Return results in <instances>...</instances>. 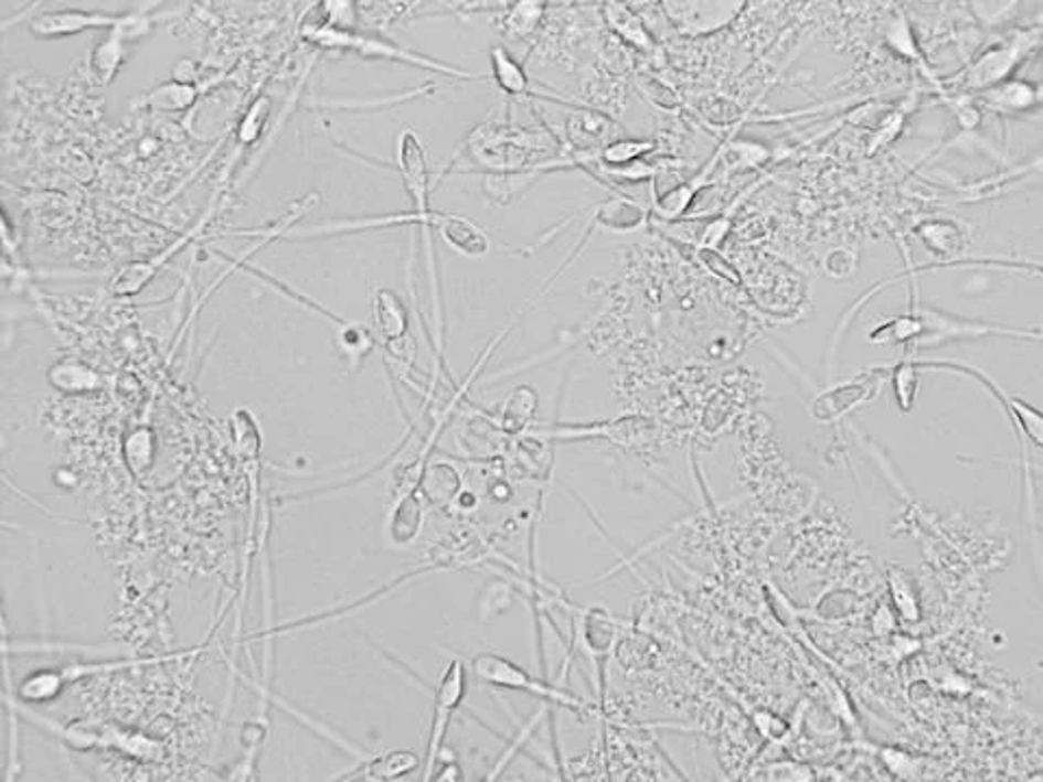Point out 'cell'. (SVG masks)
<instances>
[{"instance_id": "4fadbf2b", "label": "cell", "mask_w": 1043, "mask_h": 782, "mask_svg": "<svg viewBox=\"0 0 1043 782\" xmlns=\"http://www.w3.org/2000/svg\"><path fill=\"white\" fill-rule=\"evenodd\" d=\"M1024 42H1029V35L1015 42H1000L991 49H987L964 76L957 81V87L964 92H985L1002 81H1009L1011 72L1015 71L1022 64L1024 57Z\"/></svg>"}, {"instance_id": "ac0fdd59", "label": "cell", "mask_w": 1043, "mask_h": 782, "mask_svg": "<svg viewBox=\"0 0 1043 782\" xmlns=\"http://www.w3.org/2000/svg\"><path fill=\"white\" fill-rule=\"evenodd\" d=\"M46 381L55 392L72 394V396L92 394L103 387L100 374L87 363L76 361V358H62L53 363L46 372Z\"/></svg>"}, {"instance_id": "e575fe53", "label": "cell", "mask_w": 1043, "mask_h": 782, "mask_svg": "<svg viewBox=\"0 0 1043 782\" xmlns=\"http://www.w3.org/2000/svg\"><path fill=\"white\" fill-rule=\"evenodd\" d=\"M479 607H481L483 620H496L500 613H504V611L511 607V591H509V587L502 585V582L489 585L486 591H483V598H481Z\"/></svg>"}, {"instance_id": "ba28073f", "label": "cell", "mask_w": 1043, "mask_h": 782, "mask_svg": "<svg viewBox=\"0 0 1043 782\" xmlns=\"http://www.w3.org/2000/svg\"><path fill=\"white\" fill-rule=\"evenodd\" d=\"M152 29V22L146 13H125L120 24L111 29L103 40L96 42L89 55V78L98 87H107L116 81L129 57V44L146 35Z\"/></svg>"}, {"instance_id": "e0dca14e", "label": "cell", "mask_w": 1043, "mask_h": 782, "mask_svg": "<svg viewBox=\"0 0 1043 782\" xmlns=\"http://www.w3.org/2000/svg\"><path fill=\"white\" fill-rule=\"evenodd\" d=\"M489 68H491V78L496 87L511 96V98H542L531 89V78L524 71V66L504 49V46H493L489 51Z\"/></svg>"}, {"instance_id": "3957f363", "label": "cell", "mask_w": 1043, "mask_h": 782, "mask_svg": "<svg viewBox=\"0 0 1043 782\" xmlns=\"http://www.w3.org/2000/svg\"><path fill=\"white\" fill-rule=\"evenodd\" d=\"M468 157L493 170V174L502 172H526L529 154L535 150L533 138L522 129H507L500 125H483L475 129L468 138Z\"/></svg>"}, {"instance_id": "d6a6232c", "label": "cell", "mask_w": 1043, "mask_h": 782, "mask_svg": "<svg viewBox=\"0 0 1043 782\" xmlns=\"http://www.w3.org/2000/svg\"><path fill=\"white\" fill-rule=\"evenodd\" d=\"M690 250L694 253L698 264H700L704 270L713 272L715 277H722V279L731 281V283H742V277H739L737 268H735L717 248H702V246H692V244H690Z\"/></svg>"}, {"instance_id": "7402d4cb", "label": "cell", "mask_w": 1043, "mask_h": 782, "mask_svg": "<svg viewBox=\"0 0 1043 782\" xmlns=\"http://www.w3.org/2000/svg\"><path fill=\"white\" fill-rule=\"evenodd\" d=\"M422 522H424V513H422V502L417 499L416 492L403 494L396 502V506L392 508V515L387 522L392 542L398 546L414 544L422 531Z\"/></svg>"}, {"instance_id": "603a6c76", "label": "cell", "mask_w": 1043, "mask_h": 782, "mask_svg": "<svg viewBox=\"0 0 1043 782\" xmlns=\"http://www.w3.org/2000/svg\"><path fill=\"white\" fill-rule=\"evenodd\" d=\"M66 676L62 669H53V667H44V669H38L33 674H29L15 689V698L18 703L22 705H44V703H51L55 700L64 685H66Z\"/></svg>"}, {"instance_id": "cb8c5ba5", "label": "cell", "mask_w": 1043, "mask_h": 782, "mask_svg": "<svg viewBox=\"0 0 1043 782\" xmlns=\"http://www.w3.org/2000/svg\"><path fill=\"white\" fill-rule=\"evenodd\" d=\"M376 340L374 333L363 329L361 324L352 322H342L338 324V335H336V351L340 358L348 365V369H359L361 363L374 351Z\"/></svg>"}, {"instance_id": "7a4b0ae2", "label": "cell", "mask_w": 1043, "mask_h": 782, "mask_svg": "<svg viewBox=\"0 0 1043 782\" xmlns=\"http://www.w3.org/2000/svg\"><path fill=\"white\" fill-rule=\"evenodd\" d=\"M300 35L316 44V46H322V49H340V51H350L359 57H365V60H385V62H398V64H407V66H414V68H424V71L437 72V74H448V76H459V78H472V74L468 72L459 71V68H453V66H446L441 62H435V60H428V57H422V55H416L403 46H396L383 38H376V35H363V33H354V31H344V29H333V26H327V24H313V22H305L302 29H300Z\"/></svg>"}, {"instance_id": "ffe728a7", "label": "cell", "mask_w": 1043, "mask_h": 782, "mask_svg": "<svg viewBox=\"0 0 1043 782\" xmlns=\"http://www.w3.org/2000/svg\"><path fill=\"white\" fill-rule=\"evenodd\" d=\"M228 432H231L233 448H235L237 457L244 461V465L257 468L259 457H262L264 437H262V428H259L257 418L253 416V411L246 409V407H237L228 418Z\"/></svg>"}, {"instance_id": "7c38bea8", "label": "cell", "mask_w": 1043, "mask_h": 782, "mask_svg": "<svg viewBox=\"0 0 1043 782\" xmlns=\"http://www.w3.org/2000/svg\"><path fill=\"white\" fill-rule=\"evenodd\" d=\"M123 15L87 9H53L42 11L29 22V33L38 40H62L74 38L85 31H111L120 24Z\"/></svg>"}, {"instance_id": "30bf717a", "label": "cell", "mask_w": 1043, "mask_h": 782, "mask_svg": "<svg viewBox=\"0 0 1043 782\" xmlns=\"http://www.w3.org/2000/svg\"><path fill=\"white\" fill-rule=\"evenodd\" d=\"M396 170L401 181L412 199V212L417 215L435 214L430 199H433V179L428 170V159L424 143L419 142L412 129H405L396 146Z\"/></svg>"}, {"instance_id": "44dd1931", "label": "cell", "mask_w": 1043, "mask_h": 782, "mask_svg": "<svg viewBox=\"0 0 1043 782\" xmlns=\"http://www.w3.org/2000/svg\"><path fill=\"white\" fill-rule=\"evenodd\" d=\"M419 768V757L412 750H392L385 754H376L372 759H363V765L356 770L368 781H398L414 774Z\"/></svg>"}, {"instance_id": "4316f807", "label": "cell", "mask_w": 1043, "mask_h": 782, "mask_svg": "<svg viewBox=\"0 0 1043 782\" xmlns=\"http://www.w3.org/2000/svg\"><path fill=\"white\" fill-rule=\"evenodd\" d=\"M657 143L652 140H635V138H620L614 142L607 143L600 148V152L594 154V163H598L600 170H611V168H625L628 163H635L643 159V154L652 152Z\"/></svg>"}, {"instance_id": "484cf974", "label": "cell", "mask_w": 1043, "mask_h": 782, "mask_svg": "<svg viewBox=\"0 0 1043 782\" xmlns=\"http://www.w3.org/2000/svg\"><path fill=\"white\" fill-rule=\"evenodd\" d=\"M917 237L933 255H952L964 248V235L952 219H926L917 228Z\"/></svg>"}, {"instance_id": "2e32d148", "label": "cell", "mask_w": 1043, "mask_h": 782, "mask_svg": "<svg viewBox=\"0 0 1043 782\" xmlns=\"http://www.w3.org/2000/svg\"><path fill=\"white\" fill-rule=\"evenodd\" d=\"M199 87L194 83H183L177 78L163 81L148 89L141 98L134 103V109H148L157 114H181L194 107L199 100Z\"/></svg>"}, {"instance_id": "8992f818", "label": "cell", "mask_w": 1043, "mask_h": 782, "mask_svg": "<svg viewBox=\"0 0 1043 782\" xmlns=\"http://www.w3.org/2000/svg\"><path fill=\"white\" fill-rule=\"evenodd\" d=\"M466 689H468L466 663L459 658L448 661L433 692V719H430V732H428V743H426V768H424L426 781H430L435 774V765L439 763V754L444 750V739H446L450 719L459 709V705L464 703Z\"/></svg>"}, {"instance_id": "9a60e30c", "label": "cell", "mask_w": 1043, "mask_h": 782, "mask_svg": "<svg viewBox=\"0 0 1043 782\" xmlns=\"http://www.w3.org/2000/svg\"><path fill=\"white\" fill-rule=\"evenodd\" d=\"M978 96L998 116H1018V114L1037 111L1040 103H1042L1040 85L1033 83V81H1026V78L1002 81V83L980 92Z\"/></svg>"}, {"instance_id": "836d02e7", "label": "cell", "mask_w": 1043, "mask_h": 782, "mask_svg": "<svg viewBox=\"0 0 1043 782\" xmlns=\"http://www.w3.org/2000/svg\"><path fill=\"white\" fill-rule=\"evenodd\" d=\"M892 596H894V602H896L904 620H908V622L919 620V602H917V596L913 593V582L904 574L894 571V576H892Z\"/></svg>"}, {"instance_id": "d590c367", "label": "cell", "mask_w": 1043, "mask_h": 782, "mask_svg": "<svg viewBox=\"0 0 1043 782\" xmlns=\"http://www.w3.org/2000/svg\"><path fill=\"white\" fill-rule=\"evenodd\" d=\"M641 78H643V81H639L641 89L654 105H659L661 109H677L679 107V96L668 85H663L661 81H657L652 76H641Z\"/></svg>"}, {"instance_id": "8d00e7d4", "label": "cell", "mask_w": 1043, "mask_h": 782, "mask_svg": "<svg viewBox=\"0 0 1043 782\" xmlns=\"http://www.w3.org/2000/svg\"><path fill=\"white\" fill-rule=\"evenodd\" d=\"M430 781H464V776H461V768L455 763V759H448V761H446V765H444L441 770H437V772L433 774V779H430Z\"/></svg>"}, {"instance_id": "52a82bcc", "label": "cell", "mask_w": 1043, "mask_h": 782, "mask_svg": "<svg viewBox=\"0 0 1043 782\" xmlns=\"http://www.w3.org/2000/svg\"><path fill=\"white\" fill-rule=\"evenodd\" d=\"M885 381H887V372L881 365L859 372L854 378L841 381L833 387L824 389L822 394H818L809 405V414L820 425H827V427L834 425L841 418H845L850 411L863 405H870L881 394V387Z\"/></svg>"}, {"instance_id": "8fae6325", "label": "cell", "mask_w": 1043, "mask_h": 782, "mask_svg": "<svg viewBox=\"0 0 1043 782\" xmlns=\"http://www.w3.org/2000/svg\"><path fill=\"white\" fill-rule=\"evenodd\" d=\"M211 222V212L203 215L188 233H183L177 242H172L168 248H163L161 253H157L155 257L150 259H141V261H129L125 266H120L116 270V275L109 279V291L118 298H134L141 293L148 285L152 283V279L159 275V270L179 253L183 250L190 242L196 239V235L205 228V224Z\"/></svg>"}, {"instance_id": "d4e9b609", "label": "cell", "mask_w": 1043, "mask_h": 782, "mask_svg": "<svg viewBox=\"0 0 1043 782\" xmlns=\"http://www.w3.org/2000/svg\"><path fill=\"white\" fill-rule=\"evenodd\" d=\"M605 15H607V22L611 24V29L630 46H635L639 51H652L654 49V40L648 33L646 24L626 4H618V2L605 4Z\"/></svg>"}, {"instance_id": "5b68a950", "label": "cell", "mask_w": 1043, "mask_h": 782, "mask_svg": "<svg viewBox=\"0 0 1043 782\" xmlns=\"http://www.w3.org/2000/svg\"><path fill=\"white\" fill-rule=\"evenodd\" d=\"M913 361V365L924 372V369H937V372H952V374H959V376H968V378H976L998 403L1000 407L1009 414V418L1013 420L1015 425V430H1018V439H1020V452H1022V459H1026V452H1024V446L1022 441H1031L1035 448H1042V416L1035 407L1026 405L1024 400L1020 398H1013L1009 396L993 378H989L982 369L973 367V365H966V363H957V361H930V358H917V356H908Z\"/></svg>"}, {"instance_id": "83f0119b", "label": "cell", "mask_w": 1043, "mask_h": 782, "mask_svg": "<svg viewBox=\"0 0 1043 782\" xmlns=\"http://www.w3.org/2000/svg\"><path fill=\"white\" fill-rule=\"evenodd\" d=\"M887 372V381L892 383L898 409L903 414H908L917 400V389H919V369L913 365L911 358H903L890 365H881Z\"/></svg>"}, {"instance_id": "9c48e42d", "label": "cell", "mask_w": 1043, "mask_h": 782, "mask_svg": "<svg viewBox=\"0 0 1043 782\" xmlns=\"http://www.w3.org/2000/svg\"><path fill=\"white\" fill-rule=\"evenodd\" d=\"M372 329L374 340H381L385 351L405 363L414 356L409 338V311L403 298L392 289H376L372 298Z\"/></svg>"}, {"instance_id": "1f68e13d", "label": "cell", "mask_w": 1043, "mask_h": 782, "mask_svg": "<svg viewBox=\"0 0 1043 782\" xmlns=\"http://www.w3.org/2000/svg\"><path fill=\"white\" fill-rule=\"evenodd\" d=\"M544 2H535V0H524V2H515L509 13H507V31L515 38H526L529 33H533L538 26H540V18L544 13Z\"/></svg>"}, {"instance_id": "f1b7e54d", "label": "cell", "mask_w": 1043, "mask_h": 782, "mask_svg": "<svg viewBox=\"0 0 1043 782\" xmlns=\"http://www.w3.org/2000/svg\"><path fill=\"white\" fill-rule=\"evenodd\" d=\"M535 405H538L535 392L531 387H518L504 405L502 420H500L502 430L509 435H518L520 430L529 427L531 420L535 418Z\"/></svg>"}, {"instance_id": "277c9868", "label": "cell", "mask_w": 1043, "mask_h": 782, "mask_svg": "<svg viewBox=\"0 0 1043 782\" xmlns=\"http://www.w3.org/2000/svg\"><path fill=\"white\" fill-rule=\"evenodd\" d=\"M470 672L472 676L487 687L493 689H504V692H522L531 694L535 698H542L551 705H565L570 709H578V703L556 689L553 685L533 678L526 669H522L518 663L511 658L496 654V652H481L470 661Z\"/></svg>"}, {"instance_id": "4dcf8cb0", "label": "cell", "mask_w": 1043, "mask_h": 782, "mask_svg": "<svg viewBox=\"0 0 1043 782\" xmlns=\"http://www.w3.org/2000/svg\"><path fill=\"white\" fill-rule=\"evenodd\" d=\"M270 114H273V100L268 96H257L248 105L244 118L240 120V125L235 129L237 142L242 146H253V143L259 142V138L264 136V131L268 127Z\"/></svg>"}, {"instance_id": "f546056e", "label": "cell", "mask_w": 1043, "mask_h": 782, "mask_svg": "<svg viewBox=\"0 0 1043 782\" xmlns=\"http://www.w3.org/2000/svg\"><path fill=\"white\" fill-rule=\"evenodd\" d=\"M123 454H125L127 468L136 476L146 474L152 468V459H155V435H152V430L150 428H136L134 432H129L127 439H125V446H123Z\"/></svg>"}, {"instance_id": "6da1fadb", "label": "cell", "mask_w": 1043, "mask_h": 782, "mask_svg": "<svg viewBox=\"0 0 1043 782\" xmlns=\"http://www.w3.org/2000/svg\"><path fill=\"white\" fill-rule=\"evenodd\" d=\"M904 315L911 324V346L915 351L937 349L952 342H972V340L976 342L985 338H1007V335L1020 338V340L1033 335L1035 340H1040V329L1029 331V329L1007 326L1000 322L972 320V318H964V315L937 309L922 300H915Z\"/></svg>"}, {"instance_id": "d6986e66", "label": "cell", "mask_w": 1043, "mask_h": 782, "mask_svg": "<svg viewBox=\"0 0 1043 782\" xmlns=\"http://www.w3.org/2000/svg\"><path fill=\"white\" fill-rule=\"evenodd\" d=\"M461 488H464L461 474L450 463H444V461L424 465L417 481V492L430 504H437V506H446L453 500L459 499Z\"/></svg>"}, {"instance_id": "5bb4252c", "label": "cell", "mask_w": 1043, "mask_h": 782, "mask_svg": "<svg viewBox=\"0 0 1043 782\" xmlns=\"http://www.w3.org/2000/svg\"><path fill=\"white\" fill-rule=\"evenodd\" d=\"M433 233L455 253L470 257V259H481L491 250V242L487 237L486 228H481L475 219L466 215L441 214Z\"/></svg>"}]
</instances>
